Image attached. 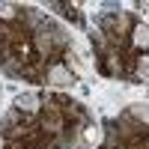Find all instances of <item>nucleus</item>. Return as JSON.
Returning a JSON list of instances; mask_svg holds the SVG:
<instances>
[{"label": "nucleus", "mask_w": 149, "mask_h": 149, "mask_svg": "<svg viewBox=\"0 0 149 149\" xmlns=\"http://www.w3.org/2000/svg\"><path fill=\"white\" fill-rule=\"evenodd\" d=\"M134 113H137L143 122H149V102H140V104H134Z\"/></svg>", "instance_id": "20e7f679"}, {"label": "nucleus", "mask_w": 149, "mask_h": 149, "mask_svg": "<svg viewBox=\"0 0 149 149\" xmlns=\"http://www.w3.org/2000/svg\"><path fill=\"white\" fill-rule=\"evenodd\" d=\"M0 146H3V140H0Z\"/></svg>", "instance_id": "423d86ee"}, {"label": "nucleus", "mask_w": 149, "mask_h": 149, "mask_svg": "<svg viewBox=\"0 0 149 149\" xmlns=\"http://www.w3.org/2000/svg\"><path fill=\"white\" fill-rule=\"evenodd\" d=\"M18 104H21L24 110H36V104H39V98H36L33 93H27V95H21V98H18Z\"/></svg>", "instance_id": "f03ea898"}, {"label": "nucleus", "mask_w": 149, "mask_h": 149, "mask_svg": "<svg viewBox=\"0 0 149 149\" xmlns=\"http://www.w3.org/2000/svg\"><path fill=\"white\" fill-rule=\"evenodd\" d=\"M48 81H51L54 86H69V84H72V74H69V69H63V66H54Z\"/></svg>", "instance_id": "f257e3e1"}, {"label": "nucleus", "mask_w": 149, "mask_h": 149, "mask_svg": "<svg viewBox=\"0 0 149 149\" xmlns=\"http://www.w3.org/2000/svg\"><path fill=\"white\" fill-rule=\"evenodd\" d=\"M134 42H137V45H149V27H146V24H140V27L134 30Z\"/></svg>", "instance_id": "7ed1b4c3"}, {"label": "nucleus", "mask_w": 149, "mask_h": 149, "mask_svg": "<svg viewBox=\"0 0 149 149\" xmlns=\"http://www.w3.org/2000/svg\"><path fill=\"white\" fill-rule=\"evenodd\" d=\"M140 78L149 81V60H143V63H140Z\"/></svg>", "instance_id": "39448f33"}, {"label": "nucleus", "mask_w": 149, "mask_h": 149, "mask_svg": "<svg viewBox=\"0 0 149 149\" xmlns=\"http://www.w3.org/2000/svg\"><path fill=\"white\" fill-rule=\"evenodd\" d=\"M0 98H3V93H0Z\"/></svg>", "instance_id": "0eeeda50"}]
</instances>
